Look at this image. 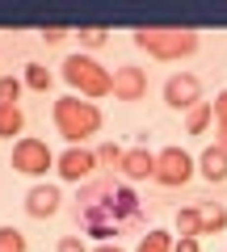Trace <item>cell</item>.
Returning a JSON list of instances; mask_svg holds the SVG:
<instances>
[{
	"label": "cell",
	"mask_w": 227,
	"mask_h": 252,
	"mask_svg": "<svg viewBox=\"0 0 227 252\" xmlns=\"http://www.w3.org/2000/svg\"><path fill=\"white\" fill-rule=\"evenodd\" d=\"M72 219L84 235H93L97 244H109L127 231L143 227V202L130 189V181L122 177H93L80 185L72 202Z\"/></svg>",
	"instance_id": "1"
},
{
	"label": "cell",
	"mask_w": 227,
	"mask_h": 252,
	"mask_svg": "<svg viewBox=\"0 0 227 252\" xmlns=\"http://www.w3.org/2000/svg\"><path fill=\"white\" fill-rule=\"evenodd\" d=\"M55 130L67 139V147H84V139H93L101 130V109L84 97H59L55 101Z\"/></svg>",
	"instance_id": "2"
},
{
	"label": "cell",
	"mask_w": 227,
	"mask_h": 252,
	"mask_svg": "<svg viewBox=\"0 0 227 252\" xmlns=\"http://www.w3.org/2000/svg\"><path fill=\"white\" fill-rule=\"evenodd\" d=\"M72 89V97L84 101H97V97H114V72L101 67L93 55H67L64 59V72H59Z\"/></svg>",
	"instance_id": "3"
},
{
	"label": "cell",
	"mask_w": 227,
	"mask_h": 252,
	"mask_svg": "<svg viewBox=\"0 0 227 252\" xmlns=\"http://www.w3.org/2000/svg\"><path fill=\"white\" fill-rule=\"evenodd\" d=\"M135 46L147 51L152 59L173 63L198 51V30H177V26H152V30H135Z\"/></svg>",
	"instance_id": "4"
},
{
	"label": "cell",
	"mask_w": 227,
	"mask_h": 252,
	"mask_svg": "<svg viewBox=\"0 0 227 252\" xmlns=\"http://www.w3.org/2000/svg\"><path fill=\"white\" fill-rule=\"evenodd\" d=\"M46 168H55V152L42 139H17L13 143V172L21 177H46Z\"/></svg>",
	"instance_id": "5"
},
{
	"label": "cell",
	"mask_w": 227,
	"mask_h": 252,
	"mask_svg": "<svg viewBox=\"0 0 227 252\" xmlns=\"http://www.w3.org/2000/svg\"><path fill=\"white\" fill-rule=\"evenodd\" d=\"M194 168H198V160H194L190 152H181V147H160L156 152V185H185V181L194 177Z\"/></svg>",
	"instance_id": "6"
},
{
	"label": "cell",
	"mask_w": 227,
	"mask_h": 252,
	"mask_svg": "<svg viewBox=\"0 0 227 252\" xmlns=\"http://www.w3.org/2000/svg\"><path fill=\"white\" fill-rule=\"evenodd\" d=\"M198 101H202V80L194 72H177V76L164 80V105L168 109H185L190 114Z\"/></svg>",
	"instance_id": "7"
},
{
	"label": "cell",
	"mask_w": 227,
	"mask_h": 252,
	"mask_svg": "<svg viewBox=\"0 0 227 252\" xmlns=\"http://www.w3.org/2000/svg\"><path fill=\"white\" fill-rule=\"evenodd\" d=\"M55 172L64 181H72V185H80V181H89L97 172V152H89V147H67V152L55 156Z\"/></svg>",
	"instance_id": "8"
},
{
	"label": "cell",
	"mask_w": 227,
	"mask_h": 252,
	"mask_svg": "<svg viewBox=\"0 0 227 252\" xmlns=\"http://www.w3.org/2000/svg\"><path fill=\"white\" fill-rule=\"evenodd\" d=\"M147 97V72L135 63L114 67V101H143Z\"/></svg>",
	"instance_id": "9"
},
{
	"label": "cell",
	"mask_w": 227,
	"mask_h": 252,
	"mask_svg": "<svg viewBox=\"0 0 227 252\" xmlns=\"http://www.w3.org/2000/svg\"><path fill=\"white\" fill-rule=\"evenodd\" d=\"M118 172H122V181H156V152H147L143 143H139V147H127Z\"/></svg>",
	"instance_id": "10"
},
{
	"label": "cell",
	"mask_w": 227,
	"mask_h": 252,
	"mask_svg": "<svg viewBox=\"0 0 227 252\" xmlns=\"http://www.w3.org/2000/svg\"><path fill=\"white\" fill-rule=\"evenodd\" d=\"M59 202H64L59 185H34L26 193V215L30 219H51V215H59Z\"/></svg>",
	"instance_id": "11"
},
{
	"label": "cell",
	"mask_w": 227,
	"mask_h": 252,
	"mask_svg": "<svg viewBox=\"0 0 227 252\" xmlns=\"http://www.w3.org/2000/svg\"><path fill=\"white\" fill-rule=\"evenodd\" d=\"M198 172L210 181V185H215V181H227V152H223L219 143L206 147V152L198 156Z\"/></svg>",
	"instance_id": "12"
},
{
	"label": "cell",
	"mask_w": 227,
	"mask_h": 252,
	"mask_svg": "<svg viewBox=\"0 0 227 252\" xmlns=\"http://www.w3.org/2000/svg\"><path fill=\"white\" fill-rule=\"evenodd\" d=\"M198 215H202V235H215L227 227V206L223 202H198Z\"/></svg>",
	"instance_id": "13"
},
{
	"label": "cell",
	"mask_w": 227,
	"mask_h": 252,
	"mask_svg": "<svg viewBox=\"0 0 227 252\" xmlns=\"http://www.w3.org/2000/svg\"><path fill=\"white\" fill-rule=\"evenodd\" d=\"M210 122H215V105H210V101H198V105L185 114V130H190V135H206Z\"/></svg>",
	"instance_id": "14"
},
{
	"label": "cell",
	"mask_w": 227,
	"mask_h": 252,
	"mask_svg": "<svg viewBox=\"0 0 227 252\" xmlns=\"http://www.w3.org/2000/svg\"><path fill=\"white\" fill-rule=\"evenodd\" d=\"M198 235H202V215H198V206L177 210V240H198Z\"/></svg>",
	"instance_id": "15"
},
{
	"label": "cell",
	"mask_w": 227,
	"mask_h": 252,
	"mask_svg": "<svg viewBox=\"0 0 227 252\" xmlns=\"http://www.w3.org/2000/svg\"><path fill=\"white\" fill-rule=\"evenodd\" d=\"M26 130V114L21 105H0V139H13Z\"/></svg>",
	"instance_id": "16"
},
{
	"label": "cell",
	"mask_w": 227,
	"mask_h": 252,
	"mask_svg": "<svg viewBox=\"0 0 227 252\" xmlns=\"http://www.w3.org/2000/svg\"><path fill=\"white\" fill-rule=\"evenodd\" d=\"M21 80H26V89H34V93H46V89L55 84V72L46 67V63H26V76H21Z\"/></svg>",
	"instance_id": "17"
},
{
	"label": "cell",
	"mask_w": 227,
	"mask_h": 252,
	"mask_svg": "<svg viewBox=\"0 0 227 252\" xmlns=\"http://www.w3.org/2000/svg\"><path fill=\"white\" fill-rule=\"evenodd\" d=\"M173 231H160V227H152V231L143 235V240H139V248L135 252H173Z\"/></svg>",
	"instance_id": "18"
},
{
	"label": "cell",
	"mask_w": 227,
	"mask_h": 252,
	"mask_svg": "<svg viewBox=\"0 0 227 252\" xmlns=\"http://www.w3.org/2000/svg\"><path fill=\"white\" fill-rule=\"evenodd\" d=\"M210 105H215V122H219V135H215V143L227 152V89L219 93V97L210 101Z\"/></svg>",
	"instance_id": "19"
},
{
	"label": "cell",
	"mask_w": 227,
	"mask_h": 252,
	"mask_svg": "<svg viewBox=\"0 0 227 252\" xmlns=\"http://www.w3.org/2000/svg\"><path fill=\"white\" fill-rule=\"evenodd\" d=\"M122 156H127V147L101 143V147H97V168H122Z\"/></svg>",
	"instance_id": "20"
},
{
	"label": "cell",
	"mask_w": 227,
	"mask_h": 252,
	"mask_svg": "<svg viewBox=\"0 0 227 252\" xmlns=\"http://www.w3.org/2000/svg\"><path fill=\"white\" fill-rule=\"evenodd\" d=\"M21 89H26V80H17V76H0V105H17Z\"/></svg>",
	"instance_id": "21"
},
{
	"label": "cell",
	"mask_w": 227,
	"mask_h": 252,
	"mask_svg": "<svg viewBox=\"0 0 227 252\" xmlns=\"http://www.w3.org/2000/svg\"><path fill=\"white\" fill-rule=\"evenodd\" d=\"M76 38H80V46H89V51H97V46H105L109 30H105V26H84V30H76Z\"/></svg>",
	"instance_id": "22"
},
{
	"label": "cell",
	"mask_w": 227,
	"mask_h": 252,
	"mask_svg": "<svg viewBox=\"0 0 227 252\" xmlns=\"http://www.w3.org/2000/svg\"><path fill=\"white\" fill-rule=\"evenodd\" d=\"M0 252H30L26 235H21L17 227H0Z\"/></svg>",
	"instance_id": "23"
},
{
	"label": "cell",
	"mask_w": 227,
	"mask_h": 252,
	"mask_svg": "<svg viewBox=\"0 0 227 252\" xmlns=\"http://www.w3.org/2000/svg\"><path fill=\"white\" fill-rule=\"evenodd\" d=\"M67 34H76V30H67V26H42V42H64Z\"/></svg>",
	"instance_id": "24"
},
{
	"label": "cell",
	"mask_w": 227,
	"mask_h": 252,
	"mask_svg": "<svg viewBox=\"0 0 227 252\" xmlns=\"http://www.w3.org/2000/svg\"><path fill=\"white\" fill-rule=\"evenodd\" d=\"M59 252H89V248H84L80 235H64V240H59Z\"/></svg>",
	"instance_id": "25"
},
{
	"label": "cell",
	"mask_w": 227,
	"mask_h": 252,
	"mask_svg": "<svg viewBox=\"0 0 227 252\" xmlns=\"http://www.w3.org/2000/svg\"><path fill=\"white\" fill-rule=\"evenodd\" d=\"M173 252H202V240H177Z\"/></svg>",
	"instance_id": "26"
},
{
	"label": "cell",
	"mask_w": 227,
	"mask_h": 252,
	"mask_svg": "<svg viewBox=\"0 0 227 252\" xmlns=\"http://www.w3.org/2000/svg\"><path fill=\"white\" fill-rule=\"evenodd\" d=\"M93 252H122V248H118V244H97Z\"/></svg>",
	"instance_id": "27"
}]
</instances>
